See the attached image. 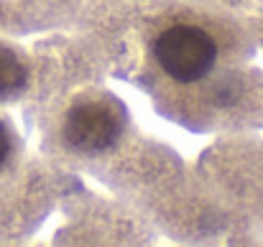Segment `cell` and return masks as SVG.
<instances>
[{
    "instance_id": "2",
    "label": "cell",
    "mask_w": 263,
    "mask_h": 247,
    "mask_svg": "<svg viewBox=\"0 0 263 247\" xmlns=\"http://www.w3.org/2000/svg\"><path fill=\"white\" fill-rule=\"evenodd\" d=\"M64 133H67V138L74 148L87 151V153H97V151H105L115 143L118 117H115L112 107H107L105 102L85 99L69 112Z\"/></svg>"
},
{
    "instance_id": "1",
    "label": "cell",
    "mask_w": 263,
    "mask_h": 247,
    "mask_svg": "<svg viewBox=\"0 0 263 247\" xmlns=\"http://www.w3.org/2000/svg\"><path fill=\"white\" fill-rule=\"evenodd\" d=\"M156 61L161 69L181 84H192L210 74L217 61V44L215 38L192 23H174L161 31L154 44Z\"/></svg>"
},
{
    "instance_id": "3",
    "label": "cell",
    "mask_w": 263,
    "mask_h": 247,
    "mask_svg": "<svg viewBox=\"0 0 263 247\" xmlns=\"http://www.w3.org/2000/svg\"><path fill=\"white\" fill-rule=\"evenodd\" d=\"M26 82H28V69L23 59L13 49L0 44V102L18 97L26 89Z\"/></svg>"
},
{
    "instance_id": "4",
    "label": "cell",
    "mask_w": 263,
    "mask_h": 247,
    "mask_svg": "<svg viewBox=\"0 0 263 247\" xmlns=\"http://www.w3.org/2000/svg\"><path fill=\"white\" fill-rule=\"evenodd\" d=\"M10 156H13V133L5 125V120L0 117V171L8 166Z\"/></svg>"
}]
</instances>
